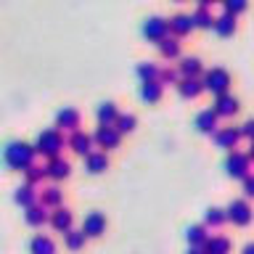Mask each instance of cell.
<instances>
[{"mask_svg":"<svg viewBox=\"0 0 254 254\" xmlns=\"http://www.w3.org/2000/svg\"><path fill=\"white\" fill-rule=\"evenodd\" d=\"M85 241H87V236L82 233V228H71L64 233V244H66L69 249H82Z\"/></svg>","mask_w":254,"mask_h":254,"instance_id":"cell-32","label":"cell"},{"mask_svg":"<svg viewBox=\"0 0 254 254\" xmlns=\"http://www.w3.org/2000/svg\"><path fill=\"white\" fill-rule=\"evenodd\" d=\"M29 252H32V254H56V244H53L51 236L37 233V236L29 241Z\"/></svg>","mask_w":254,"mask_h":254,"instance_id":"cell-29","label":"cell"},{"mask_svg":"<svg viewBox=\"0 0 254 254\" xmlns=\"http://www.w3.org/2000/svg\"><path fill=\"white\" fill-rule=\"evenodd\" d=\"M164 95V85L159 82V79H151V82H140V98L148 101V103H156L162 101Z\"/></svg>","mask_w":254,"mask_h":254,"instance_id":"cell-28","label":"cell"},{"mask_svg":"<svg viewBox=\"0 0 254 254\" xmlns=\"http://www.w3.org/2000/svg\"><path fill=\"white\" fill-rule=\"evenodd\" d=\"M64 146H66V138L61 135L59 127L40 130L37 140H35V151H37V154H43V156H48V162H51V159H59L61 151H64Z\"/></svg>","mask_w":254,"mask_h":254,"instance_id":"cell-2","label":"cell"},{"mask_svg":"<svg viewBox=\"0 0 254 254\" xmlns=\"http://www.w3.org/2000/svg\"><path fill=\"white\" fill-rule=\"evenodd\" d=\"M230 71L228 69H222V66H212V69H206L204 71V77H201V85H204V93H212L214 98L217 95H225L230 93Z\"/></svg>","mask_w":254,"mask_h":254,"instance_id":"cell-3","label":"cell"},{"mask_svg":"<svg viewBox=\"0 0 254 254\" xmlns=\"http://www.w3.org/2000/svg\"><path fill=\"white\" fill-rule=\"evenodd\" d=\"M66 146L74 151V154H79V156H87L90 151H95L93 146H95V140H93V135L90 132H85V130H77V132H71L69 138H66Z\"/></svg>","mask_w":254,"mask_h":254,"instance_id":"cell-11","label":"cell"},{"mask_svg":"<svg viewBox=\"0 0 254 254\" xmlns=\"http://www.w3.org/2000/svg\"><path fill=\"white\" fill-rule=\"evenodd\" d=\"M85 170L90 175H101L109 170V154L106 151H90V154L85 156Z\"/></svg>","mask_w":254,"mask_h":254,"instance_id":"cell-19","label":"cell"},{"mask_svg":"<svg viewBox=\"0 0 254 254\" xmlns=\"http://www.w3.org/2000/svg\"><path fill=\"white\" fill-rule=\"evenodd\" d=\"M196 8H206V11H209V8H212V0H198Z\"/></svg>","mask_w":254,"mask_h":254,"instance_id":"cell-41","label":"cell"},{"mask_svg":"<svg viewBox=\"0 0 254 254\" xmlns=\"http://www.w3.org/2000/svg\"><path fill=\"white\" fill-rule=\"evenodd\" d=\"M135 125H138V119H135V114H130V111H127V114H119V119H117L114 127L125 135V132H132Z\"/></svg>","mask_w":254,"mask_h":254,"instance_id":"cell-34","label":"cell"},{"mask_svg":"<svg viewBox=\"0 0 254 254\" xmlns=\"http://www.w3.org/2000/svg\"><path fill=\"white\" fill-rule=\"evenodd\" d=\"M135 74L140 77V82H151V79H159L162 66H159L156 61H138L135 64Z\"/></svg>","mask_w":254,"mask_h":254,"instance_id":"cell-27","label":"cell"},{"mask_svg":"<svg viewBox=\"0 0 254 254\" xmlns=\"http://www.w3.org/2000/svg\"><path fill=\"white\" fill-rule=\"evenodd\" d=\"M190 16H193L196 27H204V29H212L214 27V16H212V11H206V8H196Z\"/></svg>","mask_w":254,"mask_h":254,"instance_id":"cell-33","label":"cell"},{"mask_svg":"<svg viewBox=\"0 0 254 254\" xmlns=\"http://www.w3.org/2000/svg\"><path fill=\"white\" fill-rule=\"evenodd\" d=\"M212 109L217 111V117H233L238 109H241V103H238V98L233 93H225V95H217L212 103Z\"/></svg>","mask_w":254,"mask_h":254,"instance_id":"cell-15","label":"cell"},{"mask_svg":"<svg viewBox=\"0 0 254 254\" xmlns=\"http://www.w3.org/2000/svg\"><path fill=\"white\" fill-rule=\"evenodd\" d=\"M82 233L87 238H98L106 233V214H103L101 209H93V212H87L85 214V220H82Z\"/></svg>","mask_w":254,"mask_h":254,"instance_id":"cell-8","label":"cell"},{"mask_svg":"<svg viewBox=\"0 0 254 254\" xmlns=\"http://www.w3.org/2000/svg\"><path fill=\"white\" fill-rule=\"evenodd\" d=\"M24 178H27L29 186H37L43 178H48V172H45V167H40V164H32L27 172H24Z\"/></svg>","mask_w":254,"mask_h":254,"instance_id":"cell-36","label":"cell"},{"mask_svg":"<svg viewBox=\"0 0 254 254\" xmlns=\"http://www.w3.org/2000/svg\"><path fill=\"white\" fill-rule=\"evenodd\" d=\"M51 225L59 230V233H66V230L74 228V212L69 206H59V209L51 212Z\"/></svg>","mask_w":254,"mask_h":254,"instance_id":"cell-14","label":"cell"},{"mask_svg":"<svg viewBox=\"0 0 254 254\" xmlns=\"http://www.w3.org/2000/svg\"><path fill=\"white\" fill-rule=\"evenodd\" d=\"M13 201L21 204L24 209H29V206H35L40 201V193L35 190V186H29V183H21V186L13 188Z\"/></svg>","mask_w":254,"mask_h":254,"instance_id":"cell-16","label":"cell"},{"mask_svg":"<svg viewBox=\"0 0 254 254\" xmlns=\"http://www.w3.org/2000/svg\"><path fill=\"white\" fill-rule=\"evenodd\" d=\"M225 172L230 175V178H236V180H246L252 175V159L246 151H228V156H225Z\"/></svg>","mask_w":254,"mask_h":254,"instance_id":"cell-4","label":"cell"},{"mask_svg":"<svg viewBox=\"0 0 254 254\" xmlns=\"http://www.w3.org/2000/svg\"><path fill=\"white\" fill-rule=\"evenodd\" d=\"M241 183H244V198H254V172Z\"/></svg>","mask_w":254,"mask_h":254,"instance_id":"cell-39","label":"cell"},{"mask_svg":"<svg viewBox=\"0 0 254 254\" xmlns=\"http://www.w3.org/2000/svg\"><path fill=\"white\" fill-rule=\"evenodd\" d=\"M45 172H48V178L51 180H66L69 175H71V162L69 159H64V156H59V159H51V162L45 164Z\"/></svg>","mask_w":254,"mask_h":254,"instance_id":"cell-17","label":"cell"},{"mask_svg":"<svg viewBox=\"0 0 254 254\" xmlns=\"http://www.w3.org/2000/svg\"><path fill=\"white\" fill-rule=\"evenodd\" d=\"M201 249H204V254H230L233 244H230V238H228V236L212 233V236H209V241H206Z\"/></svg>","mask_w":254,"mask_h":254,"instance_id":"cell-23","label":"cell"},{"mask_svg":"<svg viewBox=\"0 0 254 254\" xmlns=\"http://www.w3.org/2000/svg\"><path fill=\"white\" fill-rule=\"evenodd\" d=\"M241 11H246V0H225V3H222V13L236 16Z\"/></svg>","mask_w":254,"mask_h":254,"instance_id":"cell-37","label":"cell"},{"mask_svg":"<svg viewBox=\"0 0 254 254\" xmlns=\"http://www.w3.org/2000/svg\"><path fill=\"white\" fill-rule=\"evenodd\" d=\"M180 77H204V64L198 56H183L178 64Z\"/></svg>","mask_w":254,"mask_h":254,"instance_id":"cell-18","label":"cell"},{"mask_svg":"<svg viewBox=\"0 0 254 254\" xmlns=\"http://www.w3.org/2000/svg\"><path fill=\"white\" fill-rule=\"evenodd\" d=\"M79 122H82V114H79L74 106H61L59 111H56V127H59V130L77 132Z\"/></svg>","mask_w":254,"mask_h":254,"instance_id":"cell-10","label":"cell"},{"mask_svg":"<svg viewBox=\"0 0 254 254\" xmlns=\"http://www.w3.org/2000/svg\"><path fill=\"white\" fill-rule=\"evenodd\" d=\"M193 125H196L198 132L214 135V132H217V127H220V117H217V111L209 106V109H201V111H198L196 119H193Z\"/></svg>","mask_w":254,"mask_h":254,"instance_id":"cell-12","label":"cell"},{"mask_svg":"<svg viewBox=\"0 0 254 254\" xmlns=\"http://www.w3.org/2000/svg\"><path fill=\"white\" fill-rule=\"evenodd\" d=\"M24 220H27V225H32V228H40L43 222H51V212H48L45 206L37 201L35 206L24 209Z\"/></svg>","mask_w":254,"mask_h":254,"instance_id":"cell-25","label":"cell"},{"mask_svg":"<svg viewBox=\"0 0 254 254\" xmlns=\"http://www.w3.org/2000/svg\"><path fill=\"white\" fill-rule=\"evenodd\" d=\"M122 111L117 109L114 101H103L98 103V109H95V119H98V125H117V119Z\"/></svg>","mask_w":254,"mask_h":254,"instance_id":"cell-22","label":"cell"},{"mask_svg":"<svg viewBox=\"0 0 254 254\" xmlns=\"http://www.w3.org/2000/svg\"><path fill=\"white\" fill-rule=\"evenodd\" d=\"M225 214H228V222H233V225H249L254 220V209L249 198H230L225 206Z\"/></svg>","mask_w":254,"mask_h":254,"instance_id":"cell-6","label":"cell"},{"mask_svg":"<svg viewBox=\"0 0 254 254\" xmlns=\"http://www.w3.org/2000/svg\"><path fill=\"white\" fill-rule=\"evenodd\" d=\"M178 93L183 98H198L204 93V85H201V77H183L180 85H178Z\"/></svg>","mask_w":254,"mask_h":254,"instance_id":"cell-24","label":"cell"},{"mask_svg":"<svg viewBox=\"0 0 254 254\" xmlns=\"http://www.w3.org/2000/svg\"><path fill=\"white\" fill-rule=\"evenodd\" d=\"M212 138H214V143H217L220 148L236 151L238 140H241V130H238V125H222V127H217V132H214Z\"/></svg>","mask_w":254,"mask_h":254,"instance_id":"cell-9","label":"cell"},{"mask_svg":"<svg viewBox=\"0 0 254 254\" xmlns=\"http://www.w3.org/2000/svg\"><path fill=\"white\" fill-rule=\"evenodd\" d=\"M140 32H143V37L146 40H151V43H162V40H167L170 37V19H164V16H146L143 19V27H140Z\"/></svg>","mask_w":254,"mask_h":254,"instance_id":"cell-5","label":"cell"},{"mask_svg":"<svg viewBox=\"0 0 254 254\" xmlns=\"http://www.w3.org/2000/svg\"><path fill=\"white\" fill-rule=\"evenodd\" d=\"M196 24H193V16L190 13H186V11H178L175 16H170V35L172 37H186V35H190V29H193Z\"/></svg>","mask_w":254,"mask_h":254,"instance_id":"cell-13","label":"cell"},{"mask_svg":"<svg viewBox=\"0 0 254 254\" xmlns=\"http://www.w3.org/2000/svg\"><path fill=\"white\" fill-rule=\"evenodd\" d=\"M93 140L95 146L103 148V151H111V148H119V143H122V132L117 130L114 125H98L93 132Z\"/></svg>","mask_w":254,"mask_h":254,"instance_id":"cell-7","label":"cell"},{"mask_svg":"<svg viewBox=\"0 0 254 254\" xmlns=\"http://www.w3.org/2000/svg\"><path fill=\"white\" fill-rule=\"evenodd\" d=\"M225 222H228L225 209H220V206H206V212H204V225L206 228H222Z\"/></svg>","mask_w":254,"mask_h":254,"instance_id":"cell-31","label":"cell"},{"mask_svg":"<svg viewBox=\"0 0 254 254\" xmlns=\"http://www.w3.org/2000/svg\"><path fill=\"white\" fill-rule=\"evenodd\" d=\"M241 254H254V241H249V244H244V249H241Z\"/></svg>","mask_w":254,"mask_h":254,"instance_id":"cell-40","label":"cell"},{"mask_svg":"<svg viewBox=\"0 0 254 254\" xmlns=\"http://www.w3.org/2000/svg\"><path fill=\"white\" fill-rule=\"evenodd\" d=\"M186 254H204V249H198V246H188Z\"/></svg>","mask_w":254,"mask_h":254,"instance_id":"cell-42","label":"cell"},{"mask_svg":"<svg viewBox=\"0 0 254 254\" xmlns=\"http://www.w3.org/2000/svg\"><path fill=\"white\" fill-rule=\"evenodd\" d=\"M246 154H249V159H252V162H254V143H252V146H249V151H246Z\"/></svg>","mask_w":254,"mask_h":254,"instance_id":"cell-43","label":"cell"},{"mask_svg":"<svg viewBox=\"0 0 254 254\" xmlns=\"http://www.w3.org/2000/svg\"><path fill=\"white\" fill-rule=\"evenodd\" d=\"M35 143H24V140H11L8 146L3 148V162L11 167V170H21L27 172L32 164H35Z\"/></svg>","mask_w":254,"mask_h":254,"instance_id":"cell-1","label":"cell"},{"mask_svg":"<svg viewBox=\"0 0 254 254\" xmlns=\"http://www.w3.org/2000/svg\"><path fill=\"white\" fill-rule=\"evenodd\" d=\"M217 35L222 37H228V35H233L236 32V16H230V13H220V16H214V27H212Z\"/></svg>","mask_w":254,"mask_h":254,"instance_id":"cell-30","label":"cell"},{"mask_svg":"<svg viewBox=\"0 0 254 254\" xmlns=\"http://www.w3.org/2000/svg\"><path fill=\"white\" fill-rule=\"evenodd\" d=\"M180 71L178 69H172V66H162V74H159V82H162V85H175V87H178L180 85Z\"/></svg>","mask_w":254,"mask_h":254,"instance_id":"cell-35","label":"cell"},{"mask_svg":"<svg viewBox=\"0 0 254 254\" xmlns=\"http://www.w3.org/2000/svg\"><path fill=\"white\" fill-rule=\"evenodd\" d=\"M159 53H162V59H183V43H180V40L178 37H167V40H162V43H159Z\"/></svg>","mask_w":254,"mask_h":254,"instance_id":"cell-26","label":"cell"},{"mask_svg":"<svg viewBox=\"0 0 254 254\" xmlns=\"http://www.w3.org/2000/svg\"><path fill=\"white\" fill-rule=\"evenodd\" d=\"M40 204L45 206V209H59V206H64V190L59 186H45L43 193H40Z\"/></svg>","mask_w":254,"mask_h":254,"instance_id":"cell-21","label":"cell"},{"mask_svg":"<svg viewBox=\"0 0 254 254\" xmlns=\"http://www.w3.org/2000/svg\"><path fill=\"white\" fill-rule=\"evenodd\" d=\"M209 228L204 225V222H193V225H188L186 228V238H188V246H198V249H201V246L209 241Z\"/></svg>","mask_w":254,"mask_h":254,"instance_id":"cell-20","label":"cell"},{"mask_svg":"<svg viewBox=\"0 0 254 254\" xmlns=\"http://www.w3.org/2000/svg\"><path fill=\"white\" fill-rule=\"evenodd\" d=\"M238 130H241V138H249V140L254 143V117L244 119V122L238 125Z\"/></svg>","mask_w":254,"mask_h":254,"instance_id":"cell-38","label":"cell"}]
</instances>
